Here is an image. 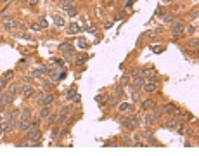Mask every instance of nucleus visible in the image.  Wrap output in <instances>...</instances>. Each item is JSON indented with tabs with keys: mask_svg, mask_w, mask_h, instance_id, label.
Masks as SVG:
<instances>
[{
	"mask_svg": "<svg viewBox=\"0 0 199 156\" xmlns=\"http://www.w3.org/2000/svg\"><path fill=\"white\" fill-rule=\"evenodd\" d=\"M18 24H19V23L14 19L12 16H7V14L2 16V26H4L7 31H14L16 28H18Z\"/></svg>",
	"mask_w": 199,
	"mask_h": 156,
	"instance_id": "obj_3",
	"label": "nucleus"
},
{
	"mask_svg": "<svg viewBox=\"0 0 199 156\" xmlns=\"http://www.w3.org/2000/svg\"><path fill=\"white\" fill-rule=\"evenodd\" d=\"M185 31V24H184V21H173V26H171V33L175 35V37H179Z\"/></svg>",
	"mask_w": 199,
	"mask_h": 156,
	"instance_id": "obj_7",
	"label": "nucleus"
},
{
	"mask_svg": "<svg viewBox=\"0 0 199 156\" xmlns=\"http://www.w3.org/2000/svg\"><path fill=\"white\" fill-rule=\"evenodd\" d=\"M0 135H2V130H0Z\"/></svg>",
	"mask_w": 199,
	"mask_h": 156,
	"instance_id": "obj_53",
	"label": "nucleus"
},
{
	"mask_svg": "<svg viewBox=\"0 0 199 156\" xmlns=\"http://www.w3.org/2000/svg\"><path fill=\"white\" fill-rule=\"evenodd\" d=\"M152 51H154V52H158V54H159V52H163V47H154Z\"/></svg>",
	"mask_w": 199,
	"mask_h": 156,
	"instance_id": "obj_49",
	"label": "nucleus"
},
{
	"mask_svg": "<svg viewBox=\"0 0 199 156\" xmlns=\"http://www.w3.org/2000/svg\"><path fill=\"white\" fill-rule=\"evenodd\" d=\"M95 101H97L99 104H104V95H97V97H95Z\"/></svg>",
	"mask_w": 199,
	"mask_h": 156,
	"instance_id": "obj_44",
	"label": "nucleus"
},
{
	"mask_svg": "<svg viewBox=\"0 0 199 156\" xmlns=\"http://www.w3.org/2000/svg\"><path fill=\"white\" fill-rule=\"evenodd\" d=\"M68 99H70V101H75V103H78V101H80V94H76V90H71V92H68Z\"/></svg>",
	"mask_w": 199,
	"mask_h": 156,
	"instance_id": "obj_20",
	"label": "nucleus"
},
{
	"mask_svg": "<svg viewBox=\"0 0 199 156\" xmlns=\"http://www.w3.org/2000/svg\"><path fill=\"white\" fill-rule=\"evenodd\" d=\"M14 125H16V122H12V120H9V122H2V123H0V130H2V132H9V130L14 128Z\"/></svg>",
	"mask_w": 199,
	"mask_h": 156,
	"instance_id": "obj_13",
	"label": "nucleus"
},
{
	"mask_svg": "<svg viewBox=\"0 0 199 156\" xmlns=\"http://www.w3.org/2000/svg\"><path fill=\"white\" fill-rule=\"evenodd\" d=\"M158 83H159V80L156 78V76H154V78L151 76L149 80H144V85H142V89H144L146 92L152 94L154 90H156V89H158Z\"/></svg>",
	"mask_w": 199,
	"mask_h": 156,
	"instance_id": "obj_5",
	"label": "nucleus"
},
{
	"mask_svg": "<svg viewBox=\"0 0 199 156\" xmlns=\"http://www.w3.org/2000/svg\"><path fill=\"white\" fill-rule=\"evenodd\" d=\"M54 23H56V26H59V28H62V26L66 24L64 18H61L59 14H54Z\"/></svg>",
	"mask_w": 199,
	"mask_h": 156,
	"instance_id": "obj_16",
	"label": "nucleus"
},
{
	"mask_svg": "<svg viewBox=\"0 0 199 156\" xmlns=\"http://www.w3.org/2000/svg\"><path fill=\"white\" fill-rule=\"evenodd\" d=\"M43 90H52L54 87H56V83L52 82V80H43Z\"/></svg>",
	"mask_w": 199,
	"mask_h": 156,
	"instance_id": "obj_18",
	"label": "nucleus"
},
{
	"mask_svg": "<svg viewBox=\"0 0 199 156\" xmlns=\"http://www.w3.org/2000/svg\"><path fill=\"white\" fill-rule=\"evenodd\" d=\"M108 2H111V0H108Z\"/></svg>",
	"mask_w": 199,
	"mask_h": 156,
	"instance_id": "obj_54",
	"label": "nucleus"
},
{
	"mask_svg": "<svg viewBox=\"0 0 199 156\" xmlns=\"http://www.w3.org/2000/svg\"><path fill=\"white\" fill-rule=\"evenodd\" d=\"M123 94V89H121V85H119L118 89H116V95H121Z\"/></svg>",
	"mask_w": 199,
	"mask_h": 156,
	"instance_id": "obj_48",
	"label": "nucleus"
},
{
	"mask_svg": "<svg viewBox=\"0 0 199 156\" xmlns=\"http://www.w3.org/2000/svg\"><path fill=\"white\" fill-rule=\"evenodd\" d=\"M87 59H89V56H83V57H78V59H76V64H83V62L87 61Z\"/></svg>",
	"mask_w": 199,
	"mask_h": 156,
	"instance_id": "obj_39",
	"label": "nucleus"
},
{
	"mask_svg": "<svg viewBox=\"0 0 199 156\" xmlns=\"http://www.w3.org/2000/svg\"><path fill=\"white\" fill-rule=\"evenodd\" d=\"M173 21H175V16H171V14L165 16V23H173Z\"/></svg>",
	"mask_w": 199,
	"mask_h": 156,
	"instance_id": "obj_40",
	"label": "nucleus"
},
{
	"mask_svg": "<svg viewBox=\"0 0 199 156\" xmlns=\"http://www.w3.org/2000/svg\"><path fill=\"white\" fill-rule=\"evenodd\" d=\"M76 31H78V26H76V24H71L70 30H68V33H70V35H73V33H76Z\"/></svg>",
	"mask_w": 199,
	"mask_h": 156,
	"instance_id": "obj_35",
	"label": "nucleus"
},
{
	"mask_svg": "<svg viewBox=\"0 0 199 156\" xmlns=\"http://www.w3.org/2000/svg\"><path fill=\"white\" fill-rule=\"evenodd\" d=\"M56 120H59V113H50L47 116V125H52Z\"/></svg>",
	"mask_w": 199,
	"mask_h": 156,
	"instance_id": "obj_21",
	"label": "nucleus"
},
{
	"mask_svg": "<svg viewBox=\"0 0 199 156\" xmlns=\"http://www.w3.org/2000/svg\"><path fill=\"white\" fill-rule=\"evenodd\" d=\"M4 120H5V114H4V113H0V123H2Z\"/></svg>",
	"mask_w": 199,
	"mask_h": 156,
	"instance_id": "obj_50",
	"label": "nucleus"
},
{
	"mask_svg": "<svg viewBox=\"0 0 199 156\" xmlns=\"http://www.w3.org/2000/svg\"><path fill=\"white\" fill-rule=\"evenodd\" d=\"M18 114H19V109H14V111H12V113L9 114V120H12V122H14V118H16Z\"/></svg>",
	"mask_w": 199,
	"mask_h": 156,
	"instance_id": "obj_36",
	"label": "nucleus"
},
{
	"mask_svg": "<svg viewBox=\"0 0 199 156\" xmlns=\"http://www.w3.org/2000/svg\"><path fill=\"white\" fill-rule=\"evenodd\" d=\"M163 2H165V4H170V2H171V0H163Z\"/></svg>",
	"mask_w": 199,
	"mask_h": 156,
	"instance_id": "obj_52",
	"label": "nucleus"
},
{
	"mask_svg": "<svg viewBox=\"0 0 199 156\" xmlns=\"http://www.w3.org/2000/svg\"><path fill=\"white\" fill-rule=\"evenodd\" d=\"M104 103H106V104H111V106H113V104H116V97L109 95V97H106V99H104Z\"/></svg>",
	"mask_w": 199,
	"mask_h": 156,
	"instance_id": "obj_31",
	"label": "nucleus"
},
{
	"mask_svg": "<svg viewBox=\"0 0 199 156\" xmlns=\"http://www.w3.org/2000/svg\"><path fill=\"white\" fill-rule=\"evenodd\" d=\"M24 139L33 146H42V132H40L38 128H30Z\"/></svg>",
	"mask_w": 199,
	"mask_h": 156,
	"instance_id": "obj_1",
	"label": "nucleus"
},
{
	"mask_svg": "<svg viewBox=\"0 0 199 156\" xmlns=\"http://www.w3.org/2000/svg\"><path fill=\"white\" fill-rule=\"evenodd\" d=\"M190 18H192V19H196V18H198V10H190V14H189Z\"/></svg>",
	"mask_w": 199,
	"mask_h": 156,
	"instance_id": "obj_46",
	"label": "nucleus"
},
{
	"mask_svg": "<svg viewBox=\"0 0 199 156\" xmlns=\"http://www.w3.org/2000/svg\"><path fill=\"white\" fill-rule=\"evenodd\" d=\"M185 28H187L189 33H196V26H185Z\"/></svg>",
	"mask_w": 199,
	"mask_h": 156,
	"instance_id": "obj_47",
	"label": "nucleus"
},
{
	"mask_svg": "<svg viewBox=\"0 0 199 156\" xmlns=\"http://www.w3.org/2000/svg\"><path fill=\"white\" fill-rule=\"evenodd\" d=\"M144 80H146L144 76H135L133 82H132V85H130V89H132V90H140L142 85H144Z\"/></svg>",
	"mask_w": 199,
	"mask_h": 156,
	"instance_id": "obj_8",
	"label": "nucleus"
},
{
	"mask_svg": "<svg viewBox=\"0 0 199 156\" xmlns=\"http://www.w3.org/2000/svg\"><path fill=\"white\" fill-rule=\"evenodd\" d=\"M4 78H5V80H10V78H14V71H12V70L5 71V73H4Z\"/></svg>",
	"mask_w": 199,
	"mask_h": 156,
	"instance_id": "obj_33",
	"label": "nucleus"
},
{
	"mask_svg": "<svg viewBox=\"0 0 199 156\" xmlns=\"http://www.w3.org/2000/svg\"><path fill=\"white\" fill-rule=\"evenodd\" d=\"M66 10H68V14H70V16H76V14H78V10L75 9V7H68Z\"/></svg>",
	"mask_w": 199,
	"mask_h": 156,
	"instance_id": "obj_34",
	"label": "nucleus"
},
{
	"mask_svg": "<svg viewBox=\"0 0 199 156\" xmlns=\"http://www.w3.org/2000/svg\"><path fill=\"white\" fill-rule=\"evenodd\" d=\"M16 92H18V85H16V83H10V85H9V94L14 95Z\"/></svg>",
	"mask_w": 199,
	"mask_h": 156,
	"instance_id": "obj_32",
	"label": "nucleus"
},
{
	"mask_svg": "<svg viewBox=\"0 0 199 156\" xmlns=\"http://www.w3.org/2000/svg\"><path fill=\"white\" fill-rule=\"evenodd\" d=\"M14 103V95L12 94H4V95H0V106H10V104Z\"/></svg>",
	"mask_w": 199,
	"mask_h": 156,
	"instance_id": "obj_9",
	"label": "nucleus"
},
{
	"mask_svg": "<svg viewBox=\"0 0 199 156\" xmlns=\"http://www.w3.org/2000/svg\"><path fill=\"white\" fill-rule=\"evenodd\" d=\"M76 120H78V116H71V118H68V120H66V125H71V123H75Z\"/></svg>",
	"mask_w": 199,
	"mask_h": 156,
	"instance_id": "obj_38",
	"label": "nucleus"
},
{
	"mask_svg": "<svg viewBox=\"0 0 199 156\" xmlns=\"http://www.w3.org/2000/svg\"><path fill=\"white\" fill-rule=\"evenodd\" d=\"M40 26H42V30H43V28H47V21L43 19V18L40 19Z\"/></svg>",
	"mask_w": 199,
	"mask_h": 156,
	"instance_id": "obj_45",
	"label": "nucleus"
},
{
	"mask_svg": "<svg viewBox=\"0 0 199 156\" xmlns=\"http://www.w3.org/2000/svg\"><path fill=\"white\" fill-rule=\"evenodd\" d=\"M31 95H35V87L30 85V83H24V87H23V97H31Z\"/></svg>",
	"mask_w": 199,
	"mask_h": 156,
	"instance_id": "obj_11",
	"label": "nucleus"
},
{
	"mask_svg": "<svg viewBox=\"0 0 199 156\" xmlns=\"http://www.w3.org/2000/svg\"><path fill=\"white\" fill-rule=\"evenodd\" d=\"M59 51L62 52V56H64L66 61H71L73 56H75V47L71 43H62V45H59Z\"/></svg>",
	"mask_w": 199,
	"mask_h": 156,
	"instance_id": "obj_4",
	"label": "nucleus"
},
{
	"mask_svg": "<svg viewBox=\"0 0 199 156\" xmlns=\"http://www.w3.org/2000/svg\"><path fill=\"white\" fill-rule=\"evenodd\" d=\"M140 97H142V95H140V92H137V90H133V92H132V101H133V103L140 101Z\"/></svg>",
	"mask_w": 199,
	"mask_h": 156,
	"instance_id": "obj_27",
	"label": "nucleus"
},
{
	"mask_svg": "<svg viewBox=\"0 0 199 156\" xmlns=\"http://www.w3.org/2000/svg\"><path fill=\"white\" fill-rule=\"evenodd\" d=\"M40 123H42V118H35V120H33V122H31V128H38L40 127Z\"/></svg>",
	"mask_w": 199,
	"mask_h": 156,
	"instance_id": "obj_28",
	"label": "nucleus"
},
{
	"mask_svg": "<svg viewBox=\"0 0 199 156\" xmlns=\"http://www.w3.org/2000/svg\"><path fill=\"white\" fill-rule=\"evenodd\" d=\"M180 123H182L180 120H170V122H166V125H165V127H166V128H170V130H175Z\"/></svg>",
	"mask_w": 199,
	"mask_h": 156,
	"instance_id": "obj_15",
	"label": "nucleus"
},
{
	"mask_svg": "<svg viewBox=\"0 0 199 156\" xmlns=\"http://www.w3.org/2000/svg\"><path fill=\"white\" fill-rule=\"evenodd\" d=\"M5 85H7V82H5V78H2V80H0V92H2L4 89H5Z\"/></svg>",
	"mask_w": 199,
	"mask_h": 156,
	"instance_id": "obj_41",
	"label": "nucleus"
},
{
	"mask_svg": "<svg viewBox=\"0 0 199 156\" xmlns=\"http://www.w3.org/2000/svg\"><path fill=\"white\" fill-rule=\"evenodd\" d=\"M118 109L119 111H127V109H132V104H128V103H121L118 106Z\"/></svg>",
	"mask_w": 199,
	"mask_h": 156,
	"instance_id": "obj_26",
	"label": "nucleus"
},
{
	"mask_svg": "<svg viewBox=\"0 0 199 156\" xmlns=\"http://www.w3.org/2000/svg\"><path fill=\"white\" fill-rule=\"evenodd\" d=\"M152 75H156V71H154V68H144V71H142V75L140 76H152Z\"/></svg>",
	"mask_w": 199,
	"mask_h": 156,
	"instance_id": "obj_22",
	"label": "nucleus"
},
{
	"mask_svg": "<svg viewBox=\"0 0 199 156\" xmlns=\"http://www.w3.org/2000/svg\"><path fill=\"white\" fill-rule=\"evenodd\" d=\"M21 118H26V120H30V118H31V109H30V108H24V109L21 111Z\"/></svg>",
	"mask_w": 199,
	"mask_h": 156,
	"instance_id": "obj_24",
	"label": "nucleus"
},
{
	"mask_svg": "<svg viewBox=\"0 0 199 156\" xmlns=\"http://www.w3.org/2000/svg\"><path fill=\"white\" fill-rule=\"evenodd\" d=\"M198 45H199V40H198V38H192V40H189V47H192L194 51L198 49Z\"/></svg>",
	"mask_w": 199,
	"mask_h": 156,
	"instance_id": "obj_29",
	"label": "nucleus"
},
{
	"mask_svg": "<svg viewBox=\"0 0 199 156\" xmlns=\"http://www.w3.org/2000/svg\"><path fill=\"white\" fill-rule=\"evenodd\" d=\"M87 45H89V43H87L85 40H78V47H81V49H85Z\"/></svg>",
	"mask_w": 199,
	"mask_h": 156,
	"instance_id": "obj_42",
	"label": "nucleus"
},
{
	"mask_svg": "<svg viewBox=\"0 0 199 156\" xmlns=\"http://www.w3.org/2000/svg\"><path fill=\"white\" fill-rule=\"evenodd\" d=\"M156 106V101L154 99H146L144 103H142V111H149V109H152Z\"/></svg>",
	"mask_w": 199,
	"mask_h": 156,
	"instance_id": "obj_14",
	"label": "nucleus"
},
{
	"mask_svg": "<svg viewBox=\"0 0 199 156\" xmlns=\"http://www.w3.org/2000/svg\"><path fill=\"white\" fill-rule=\"evenodd\" d=\"M18 128L23 130V132H28L31 128V120H26V118H21L19 123H18Z\"/></svg>",
	"mask_w": 199,
	"mask_h": 156,
	"instance_id": "obj_10",
	"label": "nucleus"
},
{
	"mask_svg": "<svg viewBox=\"0 0 199 156\" xmlns=\"http://www.w3.org/2000/svg\"><path fill=\"white\" fill-rule=\"evenodd\" d=\"M128 75H125V76H123V78H121V82H119V85H128Z\"/></svg>",
	"mask_w": 199,
	"mask_h": 156,
	"instance_id": "obj_37",
	"label": "nucleus"
},
{
	"mask_svg": "<svg viewBox=\"0 0 199 156\" xmlns=\"http://www.w3.org/2000/svg\"><path fill=\"white\" fill-rule=\"evenodd\" d=\"M37 2H38V0H30V4H31V5H37Z\"/></svg>",
	"mask_w": 199,
	"mask_h": 156,
	"instance_id": "obj_51",
	"label": "nucleus"
},
{
	"mask_svg": "<svg viewBox=\"0 0 199 156\" xmlns=\"http://www.w3.org/2000/svg\"><path fill=\"white\" fill-rule=\"evenodd\" d=\"M128 120H130V123H132V125H135V127H139V125H140V118L137 116V114H132V116H130Z\"/></svg>",
	"mask_w": 199,
	"mask_h": 156,
	"instance_id": "obj_23",
	"label": "nucleus"
},
{
	"mask_svg": "<svg viewBox=\"0 0 199 156\" xmlns=\"http://www.w3.org/2000/svg\"><path fill=\"white\" fill-rule=\"evenodd\" d=\"M56 101V95L54 94H38V103L42 104V106H47V104H52Z\"/></svg>",
	"mask_w": 199,
	"mask_h": 156,
	"instance_id": "obj_6",
	"label": "nucleus"
},
{
	"mask_svg": "<svg viewBox=\"0 0 199 156\" xmlns=\"http://www.w3.org/2000/svg\"><path fill=\"white\" fill-rule=\"evenodd\" d=\"M59 134H61V127H54V128H52V137H54V139H57Z\"/></svg>",
	"mask_w": 199,
	"mask_h": 156,
	"instance_id": "obj_30",
	"label": "nucleus"
},
{
	"mask_svg": "<svg viewBox=\"0 0 199 156\" xmlns=\"http://www.w3.org/2000/svg\"><path fill=\"white\" fill-rule=\"evenodd\" d=\"M161 113L168 114V116H180V114H182V109H179L173 103H166L163 108H161Z\"/></svg>",
	"mask_w": 199,
	"mask_h": 156,
	"instance_id": "obj_2",
	"label": "nucleus"
},
{
	"mask_svg": "<svg viewBox=\"0 0 199 156\" xmlns=\"http://www.w3.org/2000/svg\"><path fill=\"white\" fill-rule=\"evenodd\" d=\"M50 113H52V104H47V106H42L38 116H40V118H47Z\"/></svg>",
	"mask_w": 199,
	"mask_h": 156,
	"instance_id": "obj_12",
	"label": "nucleus"
},
{
	"mask_svg": "<svg viewBox=\"0 0 199 156\" xmlns=\"http://www.w3.org/2000/svg\"><path fill=\"white\" fill-rule=\"evenodd\" d=\"M158 123V118H156V116H152V114H147V116H146V125H156Z\"/></svg>",
	"mask_w": 199,
	"mask_h": 156,
	"instance_id": "obj_19",
	"label": "nucleus"
},
{
	"mask_svg": "<svg viewBox=\"0 0 199 156\" xmlns=\"http://www.w3.org/2000/svg\"><path fill=\"white\" fill-rule=\"evenodd\" d=\"M61 5H62L64 9H68V7H73V5H75V0H61Z\"/></svg>",
	"mask_w": 199,
	"mask_h": 156,
	"instance_id": "obj_25",
	"label": "nucleus"
},
{
	"mask_svg": "<svg viewBox=\"0 0 199 156\" xmlns=\"http://www.w3.org/2000/svg\"><path fill=\"white\" fill-rule=\"evenodd\" d=\"M71 111H73V109H71V106H64V108L61 109V113H59V118H61V120H64V118L71 113Z\"/></svg>",
	"mask_w": 199,
	"mask_h": 156,
	"instance_id": "obj_17",
	"label": "nucleus"
},
{
	"mask_svg": "<svg viewBox=\"0 0 199 156\" xmlns=\"http://www.w3.org/2000/svg\"><path fill=\"white\" fill-rule=\"evenodd\" d=\"M31 30H33V31H40V30H42V26H40V24H31Z\"/></svg>",
	"mask_w": 199,
	"mask_h": 156,
	"instance_id": "obj_43",
	"label": "nucleus"
}]
</instances>
